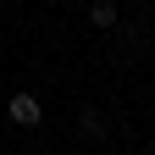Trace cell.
<instances>
[{
	"mask_svg": "<svg viewBox=\"0 0 155 155\" xmlns=\"http://www.w3.org/2000/svg\"><path fill=\"white\" fill-rule=\"evenodd\" d=\"M6 111H11V122H17V127H33V122H39V100H33V94H11V105H6Z\"/></svg>",
	"mask_w": 155,
	"mask_h": 155,
	"instance_id": "6da1fadb",
	"label": "cell"
},
{
	"mask_svg": "<svg viewBox=\"0 0 155 155\" xmlns=\"http://www.w3.org/2000/svg\"><path fill=\"white\" fill-rule=\"evenodd\" d=\"M78 127H83L89 139H100V116H94V111H83V116H78Z\"/></svg>",
	"mask_w": 155,
	"mask_h": 155,
	"instance_id": "3957f363",
	"label": "cell"
},
{
	"mask_svg": "<svg viewBox=\"0 0 155 155\" xmlns=\"http://www.w3.org/2000/svg\"><path fill=\"white\" fill-rule=\"evenodd\" d=\"M89 22L94 28H116V0H94V6H89Z\"/></svg>",
	"mask_w": 155,
	"mask_h": 155,
	"instance_id": "7a4b0ae2",
	"label": "cell"
}]
</instances>
